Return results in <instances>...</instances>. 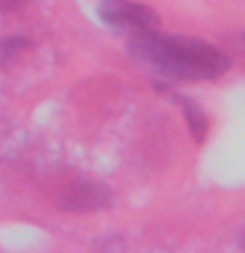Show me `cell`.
I'll list each match as a JSON object with an SVG mask.
<instances>
[{
	"label": "cell",
	"instance_id": "cell-1",
	"mask_svg": "<svg viewBox=\"0 0 245 253\" xmlns=\"http://www.w3.org/2000/svg\"><path fill=\"white\" fill-rule=\"evenodd\" d=\"M129 55L142 66L174 79H216L232 66L229 55L205 40L156 35L153 29L134 32L129 40Z\"/></svg>",
	"mask_w": 245,
	"mask_h": 253
},
{
	"label": "cell",
	"instance_id": "cell-2",
	"mask_svg": "<svg viewBox=\"0 0 245 253\" xmlns=\"http://www.w3.org/2000/svg\"><path fill=\"white\" fill-rule=\"evenodd\" d=\"M98 16L106 27L116 32H148L158 27V13L148 5L132 0H103L98 5Z\"/></svg>",
	"mask_w": 245,
	"mask_h": 253
},
{
	"label": "cell",
	"instance_id": "cell-3",
	"mask_svg": "<svg viewBox=\"0 0 245 253\" xmlns=\"http://www.w3.org/2000/svg\"><path fill=\"white\" fill-rule=\"evenodd\" d=\"M114 203L111 190L103 182H90V179H79L63 190L58 206L63 211H74V213H90V211H103Z\"/></svg>",
	"mask_w": 245,
	"mask_h": 253
},
{
	"label": "cell",
	"instance_id": "cell-4",
	"mask_svg": "<svg viewBox=\"0 0 245 253\" xmlns=\"http://www.w3.org/2000/svg\"><path fill=\"white\" fill-rule=\"evenodd\" d=\"M177 103L182 106V114H185V119H187V129H190V134H193V140L203 142L205 134H208V116L201 111V106H195V103L187 100V98H177Z\"/></svg>",
	"mask_w": 245,
	"mask_h": 253
},
{
	"label": "cell",
	"instance_id": "cell-5",
	"mask_svg": "<svg viewBox=\"0 0 245 253\" xmlns=\"http://www.w3.org/2000/svg\"><path fill=\"white\" fill-rule=\"evenodd\" d=\"M29 0H0V11L8 13V11H19V8H24Z\"/></svg>",
	"mask_w": 245,
	"mask_h": 253
},
{
	"label": "cell",
	"instance_id": "cell-6",
	"mask_svg": "<svg viewBox=\"0 0 245 253\" xmlns=\"http://www.w3.org/2000/svg\"><path fill=\"white\" fill-rule=\"evenodd\" d=\"M240 245H243V248H245V232L240 235Z\"/></svg>",
	"mask_w": 245,
	"mask_h": 253
}]
</instances>
